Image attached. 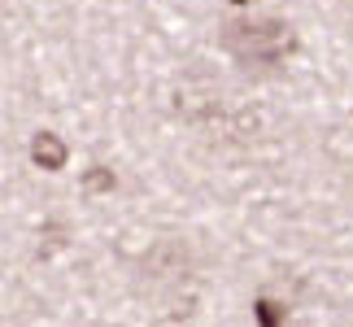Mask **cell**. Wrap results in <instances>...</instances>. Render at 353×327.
<instances>
[{
	"mask_svg": "<svg viewBox=\"0 0 353 327\" xmlns=\"http://www.w3.org/2000/svg\"><path fill=\"white\" fill-rule=\"evenodd\" d=\"M83 188H88V192H114V188H118V179H114V170H105V166H92V170L83 175Z\"/></svg>",
	"mask_w": 353,
	"mask_h": 327,
	"instance_id": "obj_5",
	"label": "cell"
},
{
	"mask_svg": "<svg viewBox=\"0 0 353 327\" xmlns=\"http://www.w3.org/2000/svg\"><path fill=\"white\" fill-rule=\"evenodd\" d=\"M236 5H244V0H236Z\"/></svg>",
	"mask_w": 353,
	"mask_h": 327,
	"instance_id": "obj_6",
	"label": "cell"
},
{
	"mask_svg": "<svg viewBox=\"0 0 353 327\" xmlns=\"http://www.w3.org/2000/svg\"><path fill=\"white\" fill-rule=\"evenodd\" d=\"M26 153H31V161H35L39 170H61L65 161H70V148H65V140H61L57 131H35Z\"/></svg>",
	"mask_w": 353,
	"mask_h": 327,
	"instance_id": "obj_3",
	"label": "cell"
},
{
	"mask_svg": "<svg viewBox=\"0 0 353 327\" xmlns=\"http://www.w3.org/2000/svg\"><path fill=\"white\" fill-rule=\"evenodd\" d=\"M253 315H257V323H262V327H288V310L275 306V301H266V297L253 306Z\"/></svg>",
	"mask_w": 353,
	"mask_h": 327,
	"instance_id": "obj_4",
	"label": "cell"
},
{
	"mask_svg": "<svg viewBox=\"0 0 353 327\" xmlns=\"http://www.w3.org/2000/svg\"><path fill=\"white\" fill-rule=\"evenodd\" d=\"M135 279H140V288L153 301L170 306V315H192V306H196V257L183 240H174V236L157 240L140 257Z\"/></svg>",
	"mask_w": 353,
	"mask_h": 327,
	"instance_id": "obj_2",
	"label": "cell"
},
{
	"mask_svg": "<svg viewBox=\"0 0 353 327\" xmlns=\"http://www.w3.org/2000/svg\"><path fill=\"white\" fill-rule=\"evenodd\" d=\"M223 52L232 57L240 70L249 75H275L279 66H288L301 48L296 39V26L288 18H275V13H257V18H240L227 22L219 35Z\"/></svg>",
	"mask_w": 353,
	"mask_h": 327,
	"instance_id": "obj_1",
	"label": "cell"
}]
</instances>
